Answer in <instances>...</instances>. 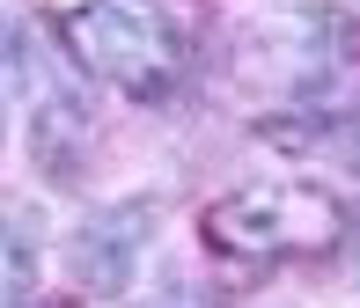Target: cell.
I'll return each mask as SVG.
<instances>
[{"instance_id": "1", "label": "cell", "mask_w": 360, "mask_h": 308, "mask_svg": "<svg viewBox=\"0 0 360 308\" xmlns=\"http://www.w3.org/2000/svg\"><path fill=\"white\" fill-rule=\"evenodd\" d=\"M44 15H52L59 44L74 52L81 74L140 95V103H162V95L176 88V74H184L169 29H162L140 0H44Z\"/></svg>"}, {"instance_id": "2", "label": "cell", "mask_w": 360, "mask_h": 308, "mask_svg": "<svg viewBox=\"0 0 360 308\" xmlns=\"http://www.w3.org/2000/svg\"><path fill=\"white\" fill-rule=\"evenodd\" d=\"M206 242L228 265H280V257H323L346 242V206L323 184H250L228 191L206 213Z\"/></svg>"}, {"instance_id": "3", "label": "cell", "mask_w": 360, "mask_h": 308, "mask_svg": "<svg viewBox=\"0 0 360 308\" xmlns=\"http://www.w3.org/2000/svg\"><path fill=\"white\" fill-rule=\"evenodd\" d=\"M147 228H155V206H110V213L81 220L74 242H67L74 279L89 286V294H110V286H125V272H133V257H140Z\"/></svg>"}, {"instance_id": "4", "label": "cell", "mask_w": 360, "mask_h": 308, "mask_svg": "<svg viewBox=\"0 0 360 308\" xmlns=\"http://www.w3.org/2000/svg\"><path fill=\"white\" fill-rule=\"evenodd\" d=\"M30 294V242L0 228V308H15Z\"/></svg>"}, {"instance_id": "5", "label": "cell", "mask_w": 360, "mask_h": 308, "mask_svg": "<svg viewBox=\"0 0 360 308\" xmlns=\"http://www.w3.org/2000/svg\"><path fill=\"white\" fill-rule=\"evenodd\" d=\"M15 308H59V301H15Z\"/></svg>"}]
</instances>
